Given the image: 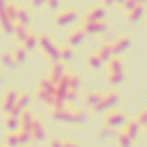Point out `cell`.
Returning <instances> with one entry per match:
<instances>
[{"instance_id": "1", "label": "cell", "mask_w": 147, "mask_h": 147, "mask_svg": "<svg viewBox=\"0 0 147 147\" xmlns=\"http://www.w3.org/2000/svg\"><path fill=\"white\" fill-rule=\"evenodd\" d=\"M50 118L61 123H73V125H80L87 121V114L78 109H69V107H59L50 111Z\"/></svg>"}, {"instance_id": "2", "label": "cell", "mask_w": 147, "mask_h": 147, "mask_svg": "<svg viewBox=\"0 0 147 147\" xmlns=\"http://www.w3.org/2000/svg\"><path fill=\"white\" fill-rule=\"evenodd\" d=\"M38 47L50 57V61L52 62H55V61H61V54H59V45L52 40V36H49V35H38Z\"/></svg>"}, {"instance_id": "3", "label": "cell", "mask_w": 147, "mask_h": 147, "mask_svg": "<svg viewBox=\"0 0 147 147\" xmlns=\"http://www.w3.org/2000/svg\"><path fill=\"white\" fill-rule=\"evenodd\" d=\"M118 102H119V95H118L116 92H107V94L102 95L100 102L94 107V111H95V113H106V111H111Z\"/></svg>"}, {"instance_id": "4", "label": "cell", "mask_w": 147, "mask_h": 147, "mask_svg": "<svg viewBox=\"0 0 147 147\" xmlns=\"http://www.w3.org/2000/svg\"><path fill=\"white\" fill-rule=\"evenodd\" d=\"M126 121H128V119H126V116H125L121 111H109V113L106 114L104 125H106V126H109V128L118 130V128H123Z\"/></svg>"}, {"instance_id": "5", "label": "cell", "mask_w": 147, "mask_h": 147, "mask_svg": "<svg viewBox=\"0 0 147 147\" xmlns=\"http://www.w3.org/2000/svg\"><path fill=\"white\" fill-rule=\"evenodd\" d=\"M12 26H14V23L7 16V2L5 0H0V28H2L4 33L12 35Z\"/></svg>"}, {"instance_id": "6", "label": "cell", "mask_w": 147, "mask_h": 147, "mask_svg": "<svg viewBox=\"0 0 147 147\" xmlns=\"http://www.w3.org/2000/svg\"><path fill=\"white\" fill-rule=\"evenodd\" d=\"M76 18H78V14H76L75 9H62V11L57 12V16H55V24H57V26H67V24H71V23H75Z\"/></svg>"}, {"instance_id": "7", "label": "cell", "mask_w": 147, "mask_h": 147, "mask_svg": "<svg viewBox=\"0 0 147 147\" xmlns=\"http://www.w3.org/2000/svg\"><path fill=\"white\" fill-rule=\"evenodd\" d=\"M130 47H131V38L128 35H123V36H119V38H116V40L111 42V49H113L114 55H119V54L126 52Z\"/></svg>"}, {"instance_id": "8", "label": "cell", "mask_w": 147, "mask_h": 147, "mask_svg": "<svg viewBox=\"0 0 147 147\" xmlns=\"http://www.w3.org/2000/svg\"><path fill=\"white\" fill-rule=\"evenodd\" d=\"M18 97H19V92L18 90H14V88H9V90H5V94L2 95V109L5 111V113H11V109L16 106V102H18Z\"/></svg>"}, {"instance_id": "9", "label": "cell", "mask_w": 147, "mask_h": 147, "mask_svg": "<svg viewBox=\"0 0 147 147\" xmlns=\"http://www.w3.org/2000/svg\"><path fill=\"white\" fill-rule=\"evenodd\" d=\"M30 104H31V97L30 95H26V94H19V97H18V102H16V106L11 109V113H7V114H12V116H21L23 114V111H26L28 107H30Z\"/></svg>"}, {"instance_id": "10", "label": "cell", "mask_w": 147, "mask_h": 147, "mask_svg": "<svg viewBox=\"0 0 147 147\" xmlns=\"http://www.w3.org/2000/svg\"><path fill=\"white\" fill-rule=\"evenodd\" d=\"M85 30L83 28H75V30H71L69 35H67V45L69 47H80L83 42H85Z\"/></svg>"}, {"instance_id": "11", "label": "cell", "mask_w": 147, "mask_h": 147, "mask_svg": "<svg viewBox=\"0 0 147 147\" xmlns=\"http://www.w3.org/2000/svg\"><path fill=\"white\" fill-rule=\"evenodd\" d=\"M85 30V33H90V35H99V33H104L107 30V24L102 21H85V24L82 26Z\"/></svg>"}, {"instance_id": "12", "label": "cell", "mask_w": 147, "mask_h": 147, "mask_svg": "<svg viewBox=\"0 0 147 147\" xmlns=\"http://www.w3.org/2000/svg\"><path fill=\"white\" fill-rule=\"evenodd\" d=\"M140 128H142V125L138 123V119H128L125 123V126H123V131L135 142L138 138V135H140Z\"/></svg>"}, {"instance_id": "13", "label": "cell", "mask_w": 147, "mask_h": 147, "mask_svg": "<svg viewBox=\"0 0 147 147\" xmlns=\"http://www.w3.org/2000/svg\"><path fill=\"white\" fill-rule=\"evenodd\" d=\"M66 66L61 62V61H55V62H52V66H50V71H49V78L54 82V83H57L64 75H66Z\"/></svg>"}, {"instance_id": "14", "label": "cell", "mask_w": 147, "mask_h": 147, "mask_svg": "<svg viewBox=\"0 0 147 147\" xmlns=\"http://www.w3.org/2000/svg\"><path fill=\"white\" fill-rule=\"evenodd\" d=\"M106 18V11L102 5H94L87 11V16H85V21H102Z\"/></svg>"}, {"instance_id": "15", "label": "cell", "mask_w": 147, "mask_h": 147, "mask_svg": "<svg viewBox=\"0 0 147 147\" xmlns=\"http://www.w3.org/2000/svg\"><path fill=\"white\" fill-rule=\"evenodd\" d=\"M106 64H107V73H125V64L119 59V55H113Z\"/></svg>"}, {"instance_id": "16", "label": "cell", "mask_w": 147, "mask_h": 147, "mask_svg": "<svg viewBox=\"0 0 147 147\" xmlns=\"http://www.w3.org/2000/svg\"><path fill=\"white\" fill-rule=\"evenodd\" d=\"M19 119H21V130H24V131H31V128H33V123H35V116H33V113L31 111H23V114L19 116Z\"/></svg>"}, {"instance_id": "17", "label": "cell", "mask_w": 147, "mask_h": 147, "mask_svg": "<svg viewBox=\"0 0 147 147\" xmlns=\"http://www.w3.org/2000/svg\"><path fill=\"white\" fill-rule=\"evenodd\" d=\"M31 135H33V140H36V142H43V140L47 138V131H45L43 125H42L38 119H35V123H33Z\"/></svg>"}, {"instance_id": "18", "label": "cell", "mask_w": 147, "mask_h": 147, "mask_svg": "<svg viewBox=\"0 0 147 147\" xmlns=\"http://www.w3.org/2000/svg\"><path fill=\"white\" fill-rule=\"evenodd\" d=\"M5 130H7V131H12V133L19 131V130H21V119H19L18 116L7 114V116H5Z\"/></svg>"}, {"instance_id": "19", "label": "cell", "mask_w": 147, "mask_h": 147, "mask_svg": "<svg viewBox=\"0 0 147 147\" xmlns=\"http://www.w3.org/2000/svg\"><path fill=\"white\" fill-rule=\"evenodd\" d=\"M28 31H30V26H24V24H21V23H14V26H12V35L16 36V40H18L19 43L26 38Z\"/></svg>"}, {"instance_id": "20", "label": "cell", "mask_w": 147, "mask_h": 147, "mask_svg": "<svg viewBox=\"0 0 147 147\" xmlns=\"http://www.w3.org/2000/svg\"><path fill=\"white\" fill-rule=\"evenodd\" d=\"M21 43L24 45V49H26L28 52H31V50H35V49L38 47V35H35V33L30 30L28 35H26V38H24Z\"/></svg>"}, {"instance_id": "21", "label": "cell", "mask_w": 147, "mask_h": 147, "mask_svg": "<svg viewBox=\"0 0 147 147\" xmlns=\"http://www.w3.org/2000/svg\"><path fill=\"white\" fill-rule=\"evenodd\" d=\"M95 54H97V55L102 59V62L106 64V62L114 55V54H113V49H111V42H109V43H102V45L95 50Z\"/></svg>"}, {"instance_id": "22", "label": "cell", "mask_w": 147, "mask_h": 147, "mask_svg": "<svg viewBox=\"0 0 147 147\" xmlns=\"http://www.w3.org/2000/svg\"><path fill=\"white\" fill-rule=\"evenodd\" d=\"M38 90L47 92V94H50V95H55V83H54L49 76H45V78L40 80V83H38Z\"/></svg>"}, {"instance_id": "23", "label": "cell", "mask_w": 147, "mask_h": 147, "mask_svg": "<svg viewBox=\"0 0 147 147\" xmlns=\"http://www.w3.org/2000/svg\"><path fill=\"white\" fill-rule=\"evenodd\" d=\"M66 80H67V87H69L71 92H76L82 85V78L76 73H66Z\"/></svg>"}, {"instance_id": "24", "label": "cell", "mask_w": 147, "mask_h": 147, "mask_svg": "<svg viewBox=\"0 0 147 147\" xmlns=\"http://www.w3.org/2000/svg\"><path fill=\"white\" fill-rule=\"evenodd\" d=\"M102 95H104V94H100V92H88V94L83 97V102H85L88 107H92V109H94V107L100 102Z\"/></svg>"}, {"instance_id": "25", "label": "cell", "mask_w": 147, "mask_h": 147, "mask_svg": "<svg viewBox=\"0 0 147 147\" xmlns=\"http://www.w3.org/2000/svg\"><path fill=\"white\" fill-rule=\"evenodd\" d=\"M30 21H31V16H30V11L26 7H19L18 5V16H16V23H21L24 26H30Z\"/></svg>"}, {"instance_id": "26", "label": "cell", "mask_w": 147, "mask_h": 147, "mask_svg": "<svg viewBox=\"0 0 147 147\" xmlns=\"http://www.w3.org/2000/svg\"><path fill=\"white\" fill-rule=\"evenodd\" d=\"M0 64H2L4 67H14L18 62H16V59H14V54L12 52H9V50H5V52H2L0 54Z\"/></svg>"}, {"instance_id": "27", "label": "cell", "mask_w": 147, "mask_h": 147, "mask_svg": "<svg viewBox=\"0 0 147 147\" xmlns=\"http://www.w3.org/2000/svg\"><path fill=\"white\" fill-rule=\"evenodd\" d=\"M12 54H14V59H16L18 64H23V62H26V59H28V50L24 49L23 43H19V45L12 50Z\"/></svg>"}, {"instance_id": "28", "label": "cell", "mask_w": 147, "mask_h": 147, "mask_svg": "<svg viewBox=\"0 0 147 147\" xmlns=\"http://www.w3.org/2000/svg\"><path fill=\"white\" fill-rule=\"evenodd\" d=\"M18 140H19V147H30V144L33 142V135H31V131L19 130L18 131Z\"/></svg>"}, {"instance_id": "29", "label": "cell", "mask_w": 147, "mask_h": 147, "mask_svg": "<svg viewBox=\"0 0 147 147\" xmlns=\"http://www.w3.org/2000/svg\"><path fill=\"white\" fill-rule=\"evenodd\" d=\"M142 12H144V4H137L133 9H130L128 11V19L130 21H138L140 18H142Z\"/></svg>"}, {"instance_id": "30", "label": "cell", "mask_w": 147, "mask_h": 147, "mask_svg": "<svg viewBox=\"0 0 147 147\" xmlns=\"http://www.w3.org/2000/svg\"><path fill=\"white\" fill-rule=\"evenodd\" d=\"M87 64H88V67H90V69H100V67L104 66L102 59H100V57H99L95 52L88 55V59H87Z\"/></svg>"}, {"instance_id": "31", "label": "cell", "mask_w": 147, "mask_h": 147, "mask_svg": "<svg viewBox=\"0 0 147 147\" xmlns=\"http://www.w3.org/2000/svg\"><path fill=\"white\" fill-rule=\"evenodd\" d=\"M116 144H118V147H133V140L125 131H121V133L116 135Z\"/></svg>"}, {"instance_id": "32", "label": "cell", "mask_w": 147, "mask_h": 147, "mask_svg": "<svg viewBox=\"0 0 147 147\" xmlns=\"http://www.w3.org/2000/svg\"><path fill=\"white\" fill-rule=\"evenodd\" d=\"M123 80H125V73H107V82H109L113 87L121 85Z\"/></svg>"}, {"instance_id": "33", "label": "cell", "mask_w": 147, "mask_h": 147, "mask_svg": "<svg viewBox=\"0 0 147 147\" xmlns=\"http://www.w3.org/2000/svg\"><path fill=\"white\" fill-rule=\"evenodd\" d=\"M59 54H61V61H73V57H75L73 47H69V45L59 47Z\"/></svg>"}, {"instance_id": "34", "label": "cell", "mask_w": 147, "mask_h": 147, "mask_svg": "<svg viewBox=\"0 0 147 147\" xmlns=\"http://www.w3.org/2000/svg\"><path fill=\"white\" fill-rule=\"evenodd\" d=\"M5 145H7V147H19L18 131H16V133H12V131H7V135H5Z\"/></svg>"}, {"instance_id": "35", "label": "cell", "mask_w": 147, "mask_h": 147, "mask_svg": "<svg viewBox=\"0 0 147 147\" xmlns=\"http://www.w3.org/2000/svg\"><path fill=\"white\" fill-rule=\"evenodd\" d=\"M116 135H118V133L114 131V128H109V126H106V125H104V128L99 131V137H100L102 140H106V138H111V137H114V138H116Z\"/></svg>"}, {"instance_id": "36", "label": "cell", "mask_w": 147, "mask_h": 147, "mask_svg": "<svg viewBox=\"0 0 147 147\" xmlns=\"http://www.w3.org/2000/svg\"><path fill=\"white\" fill-rule=\"evenodd\" d=\"M138 123L142 125V126H147V109H144V111H140V114H138Z\"/></svg>"}, {"instance_id": "37", "label": "cell", "mask_w": 147, "mask_h": 147, "mask_svg": "<svg viewBox=\"0 0 147 147\" xmlns=\"http://www.w3.org/2000/svg\"><path fill=\"white\" fill-rule=\"evenodd\" d=\"M49 147H64V140L62 138H50Z\"/></svg>"}, {"instance_id": "38", "label": "cell", "mask_w": 147, "mask_h": 147, "mask_svg": "<svg viewBox=\"0 0 147 147\" xmlns=\"http://www.w3.org/2000/svg\"><path fill=\"white\" fill-rule=\"evenodd\" d=\"M64 147H82V145L75 140H64Z\"/></svg>"}, {"instance_id": "39", "label": "cell", "mask_w": 147, "mask_h": 147, "mask_svg": "<svg viewBox=\"0 0 147 147\" xmlns=\"http://www.w3.org/2000/svg\"><path fill=\"white\" fill-rule=\"evenodd\" d=\"M31 2H33L35 5H45V4H47V0H31Z\"/></svg>"}, {"instance_id": "40", "label": "cell", "mask_w": 147, "mask_h": 147, "mask_svg": "<svg viewBox=\"0 0 147 147\" xmlns=\"http://www.w3.org/2000/svg\"><path fill=\"white\" fill-rule=\"evenodd\" d=\"M114 2H116V4H125L126 0H114Z\"/></svg>"}, {"instance_id": "41", "label": "cell", "mask_w": 147, "mask_h": 147, "mask_svg": "<svg viewBox=\"0 0 147 147\" xmlns=\"http://www.w3.org/2000/svg\"><path fill=\"white\" fill-rule=\"evenodd\" d=\"M104 4H114V0H104Z\"/></svg>"}, {"instance_id": "42", "label": "cell", "mask_w": 147, "mask_h": 147, "mask_svg": "<svg viewBox=\"0 0 147 147\" xmlns=\"http://www.w3.org/2000/svg\"><path fill=\"white\" fill-rule=\"evenodd\" d=\"M145 128H147V126H145Z\"/></svg>"}]
</instances>
